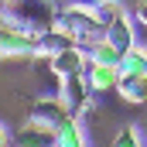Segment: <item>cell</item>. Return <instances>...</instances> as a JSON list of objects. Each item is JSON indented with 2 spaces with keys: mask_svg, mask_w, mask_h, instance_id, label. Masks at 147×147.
Masks as SVG:
<instances>
[{
  "mask_svg": "<svg viewBox=\"0 0 147 147\" xmlns=\"http://www.w3.org/2000/svg\"><path fill=\"white\" fill-rule=\"evenodd\" d=\"M55 3H3L0 7V24L3 31H14V34H28V38H41L51 28V17H55Z\"/></svg>",
  "mask_w": 147,
  "mask_h": 147,
  "instance_id": "6da1fadb",
  "label": "cell"
},
{
  "mask_svg": "<svg viewBox=\"0 0 147 147\" xmlns=\"http://www.w3.org/2000/svg\"><path fill=\"white\" fill-rule=\"evenodd\" d=\"M58 99H62V106L72 113H79L86 103H92V96H89V89H86V82H82V75H72V79H62V89H58Z\"/></svg>",
  "mask_w": 147,
  "mask_h": 147,
  "instance_id": "8992f818",
  "label": "cell"
},
{
  "mask_svg": "<svg viewBox=\"0 0 147 147\" xmlns=\"http://www.w3.org/2000/svg\"><path fill=\"white\" fill-rule=\"evenodd\" d=\"M0 58H38V38L0 31Z\"/></svg>",
  "mask_w": 147,
  "mask_h": 147,
  "instance_id": "5b68a950",
  "label": "cell"
},
{
  "mask_svg": "<svg viewBox=\"0 0 147 147\" xmlns=\"http://www.w3.org/2000/svg\"><path fill=\"white\" fill-rule=\"evenodd\" d=\"M116 69H106V65H96V62H89L86 65V72H82V82H86V89H89V96H96V92H110L116 89Z\"/></svg>",
  "mask_w": 147,
  "mask_h": 147,
  "instance_id": "52a82bcc",
  "label": "cell"
},
{
  "mask_svg": "<svg viewBox=\"0 0 147 147\" xmlns=\"http://www.w3.org/2000/svg\"><path fill=\"white\" fill-rule=\"evenodd\" d=\"M123 10H127V7H120V3H113V0L92 3V21H96V24H99V28L106 31V28H110V24L116 21V17H120V14H123Z\"/></svg>",
  "mask_w": 147,
  "mask_h": 147,
  "instance_id": "30bf717a",
  "label": "cell"
},
{
  "mask_svg": "<svg viewBox=\"0 0 147 147\" xmlns=\"http://www.w3.org/2000/svg\"><path fill=\"white\" fill-rule=\"evenodd\" d=\"M48 65H51V72L58 75V79H72V75H82L86 72V65H89V55L82 51V48H65V51H58L55 58H48Z\"/></svg>",
  "mask_w": 147,
  "mask_h": 147,
  "instance_id": "277c9868",
  "label": "cell"
},
{
  "mask_svg": "<svg viewBox=\"0 0 147 147\" xmlns=\"http://www.w3.org/2000/svg\"><path fill=\"white\" fill-rule=\"evenodd\" d=\"M127 14H130V21H134V24H140V28H147V0H140V3H134V7H130Z\"/></svg>",
  "mask_w": 147,
  "mask_h": 147,
  "instance_id": "4fadbf2b",
  "label": "cell"
},
{
  "mask_svg": "<svg viewBox=\"0 0 147 147\" xmlns=\"http://www.w3.org/2000/svg\"><path fill=\"white\" fill-rule=\"evenodd\" d=\"M103 41H106L110 48H116L120 55H127V51L137 45V28H134V21H130V14H127V10H123L110 28L103 31Z\"/></svg>",
  "mask_w": 147,
  "mask_h": 147,
  "instance_id": "3957f363",
  "label": "cell"
},
{
  "mask_svg": "<svg viewBox=\"0 0 147 147\" xmlns=\"http://www.w3.org/2000/svg\"><path fill=\"white\" fill-rule=\"evenodd\" d=\"M116 75L120 79H130V75H147V45H134L123 58H120V65H116Z\"/></svg>",
  "mask_w": 147,
  "mask_h": 147,
  "instance_id": "ba28073f",
  "label": "cell"
},
{
  "mask_svg": "<svg viewBox=\"0 0 147 147\" xmlns=\"http://www.w3.org/2000/svg\"><path fill=\"white\" fill-rule=\"evenodd\" d=\"M120 58H123V55H120L116 48H110L106 41H99V45L89 51V62H96V65H106V69H116V65H120Z\"/></svg>",
  "mask_w": 147,
  "mask_h": 147,
  "instance_id": "8fae6325",
  "label": "cell"
},
{
  "mask_svg": "<svg viewBox=\"0 0 147 147\" xmlns=\"http://www.w3.org/2000/svg\"><path fill=\"white\" fill-rule=\"evenodd\" d=\"M0 147H10V134H7V127H0Z\"/></svg>",
  "mask_w": 147,
  "mask_h": 147,
  "instance_id": "5bb4252c",
  "label": "cell"
},
{
  "mask_svg": "<svg viewBox=\"0 0 147 147\" xmlns=\"http://www.w3.org/2000/svg\"><path fill=\"white\" fill-rule=\"evenodd\" d=\"M65 116H72V113L62 106V99H38L34 110H31V120H28V123H34L38 130L55 134V130L65 123Z\"/></svg>",
  "mask_w": 147,
  "mask_h": 147,
  "instance_id": "7a4b0ae2",
  "label": "cell"
},
{
  "mask_svg": "<svg viewBox=\"0 0 147 147\" xmlns=\"http://www.w3.org/2000/svg\"><path fill=\"white\" fill-rule=\"evenodd\" d=\"M110 147H147V144H144V137H140V130H137V127H123V130L113 137Z\"/></svg>",
  "mask_w": 147,
  "mask_h": 147,
  "instance_id": "7c38bea8",
  "label": "cell"
},
{
  "mask_svg": "<svg viewBox=\"0 0 147 147\" xmlns=\"http://www.w3.org/2000/svg\"><path fill=\"white\" fill-rule=\"evenodd\" d=\"M116 92L127 103H147V75H130V79H116Z\"/></svg>",
  "mask_w": 147,
  "mask_h": 147,
  "instance_id": "9c48e42d",
  "label": "cell"
}]
</instances>
